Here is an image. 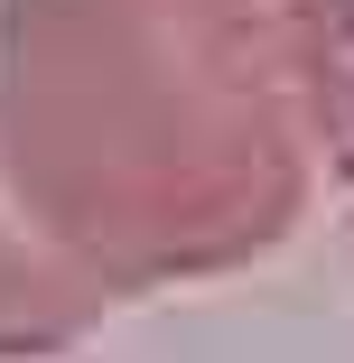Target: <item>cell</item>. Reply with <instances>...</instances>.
Segmentation results:
<instances>
[{"mask_svg": "<svg viewBox=\"0 0 354 363\" xmlns=\"http://www.w3.org/2000/svg\"><path fill=\"white\" fill-rule=\"evenodd\" d=\"M0 177L112 298L280 252L317 196L289 0H0Z\"/></svg>", "mask_w": 354, "mask_h": 363, "instance_id": "1", "label": "cell"}, {"mask_svg": "<svg viewBox=\"0 0 354 363\" xmlns=\"http://www.w3.org/2000/svg\"><path fill=\"white\" fill-rule=\"evenodd\" d=\"M103 308H121V298L84 261H65L38 233V214L10 196V177H0V363H28V354L75 345L84 326H103Z\"/></svg>", "mask_w": 354, "mask_h": 363, "instance_id": "2", "label": "cell"}, {"mask_svg": "<svg viewBox=\"0 0 354 363\" xmlns=\"http://www.w3.org/2000/svg\"><path fill=\"white\" fill-rule=\"evenodd\" d=\"M299 38V94H308V140L317 168L354 186V0H289Z\"/></svg>", "mask_w": 354, "mask_h": 363, "instance_id": "3", "label": "cell"}]
</instances>
